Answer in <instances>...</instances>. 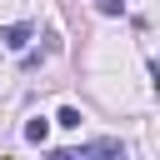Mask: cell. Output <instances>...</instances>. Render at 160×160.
I'll return each instance as SVG.
<instances>
[{
    "label": "cell",
    "instance_id": "6da1fadb",
    "mask_svg": "<svg viewBox=\"0 0 160 160\" xmlns=\"http://www.w3.org/2000/svg\"><path fill=\"white\" fill-rule=\"evenodd\" d=\"M0 40H5L10 50H25V45H30V25H5V30H0Z\"/></svg>",
    "mask_w": 160,
    "mask_h": 160
},
{
    "label": "cell",
    "instance_id": "7a4b0ae2",
    "mask_svg": "<svg viewBox=\"0 0 160 160\" xmlns=\"http://www.w3.org/2000/svg\"><path fill=\"white\" fill-rule=\"evenodd\" d=\"M45 135H50V120H40V115L25 120V140H30V145H45Z\"/></svg>",
    "mask_w": 160,
    "mask_h": 160
},
{
    "label": "cell",
    "instance_id": "3957f363",
    "mask_svg": "<svg viewBox=\"0 0 160 160\" xmlns=\"http://www.w3.org/2000/svg\"><path fill=\"white\" fill-rule=\"evenodd\" d=\"M55 125H65V130H80V110H75V105H65V110L55 115Z\"/></svg>",
    "mask_w": 160,
    "mask_h": 160
},
{
    "label": "cell",
    "instance_id": "277c9868",
    "mask_svg": "<svg viewBox=\"0 0 160 160\" xmlns=\"http://www.w3.org/2000/svg\"><path fill=\"white\" fill-rule=\"evenodd\" d=\"M95 5H100V15H120L125 10V0H95Z\"/></svg>",
    "mask_w": 160,
    "mask_h": 160
}]
</instances>
